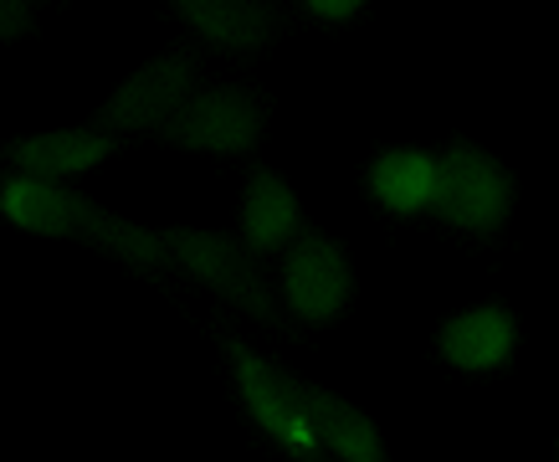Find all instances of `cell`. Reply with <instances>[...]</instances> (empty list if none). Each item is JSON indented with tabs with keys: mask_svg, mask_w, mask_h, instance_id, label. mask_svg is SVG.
I'll return each instance as SVG.
<instances>
[{
	"mask_svg": "<svg viewBox=\"0 0 559 462\" xmlns=\"http://www.w3.org/2000/svg\"><path fill=\"white\" fill-rule=\"evenodd\" d=\"M441 355L462 365V370H492L513 355L519 344V329H513V313L498 304H483V308H467L457 313L452 324L441 329Z\"/></svg>",
	"mask_w": 559,
	"mask_h": 462,
	"instance_id": "cell-11",
	"label": "cell"
},
{
	"mask_svg": "<svg viewBox=\"0 0 559 462\" xmlns=\"http://www.w3.org/2000/svg\"><path fill=\"white\" fill-rule=\"evenodd\" d=\"M159 237L170 247L175 268H186L190 277H201L205 288H216L226 304H237L241 313H252L257 324L288 329L283 313H277V298H272L267 277L257 268V257L247 252V241L226 237V232H195V226H170V232H159Z\"/></svg>",
	"mask_w": 559,
	"mask_h": 462,
	"instance_id": "cell-1",
	"label": "cell"
},
{
	"mask_svg": "<svg viewBox=\"0 0 559 462\" xmlns=\"http://www.w3.org/2000/svg\"><path fill=\"white\" fill-rule=\"evenodd\" d=\"M119 150L108 134L98 129H57V134H32V139H16L5 144L11 165L21 175H36V180H62V175H78V170H93L98 159Z\"/></svg>",
	"mask_w": 559,
	"mask_h": 462,
	"instance_id": "cell-10",
	"label": "cell"
},
{
	"mask_svg": "<svg viewBox=\"0 0 559 462\" xmlns=\"http://www.w3.org/2000/svg\"><path fill=\"white\" fill-rule=\"evenodd\" d=\"M68 211H72V237H87L93 247L114 252L129 268H144V273H170L175 268V257L159 232H144L139 222H123V216L103 211L98 201H87L78 190H68Z\"/></svg>",
	"mask_w": 559,
	"mask_h": 462,
	"instance_id": "cell-8",
	"label": "cell"
},
{
	"mask_svg": "<svg viewBox=\"0 0 559 462\" xmlns=\"http://www.w3.org/2000/svg\"><path fill=\"white\" fill-rule=\"evenodd\" d=\"M308 5H313L323 21H344V16H355L365 0H308Z\"/></svg>",
	"mask_w": 559,
	"mask_h": 462,
	"instance_id": "cell-16",
	"label": "cell"
},
{
	"mask_svg": "<svg viewBox=\"0 0 559 462\" xmlns=\"http://www.w3.org/2000/svg\"><path fill=\"white\" fill-rule=\"evenodd\" d=\"M170 5L221 51H257L283 32L277 0H170Z\"/></svg>",
	"mask_w": 559,
	"mask_h": 462,
	"instance_id": "cell-7",
	"label": "cell"
},
{
	"mask_svg": "<svg viewBox=\"0 0 559 462\" xmlns=\"http://www.w3.org/2000/svg\"><path fill=\"white\" fill-rule=\"evenodd\" d=\"M267 123V98L252 87L221 83L190 93L170 119L159 123V134L180 144V150H211V154H247L257 150Z\"/></svg>",
	"mask_w": 559,
	"mask_h": 462,
	"instance_id": "cell-3",
	"label": "cell"
},
{
	"mask_svg": "<svg viewBox=\"0 0 559 462\" xmlns=\"http://www.w3.org/2000/svg\"><path fill=\"white\" fill-rule=\"evenodd\" d=\"M283 293H288V308L308 324H329L344 304H349V293H355V273H349V262L334 241L323 237V232H298L288 252V268H283Z\"/></svg>",
	"mask_w": 559,
	"mask_h": 462,
	"instance_id": "cell-6",
	"label": "cell"
},
{
	"mask_svg": "<svg viewBox=\"0 0 559 462\" xmlns=\"http://www.w3.org/2000/svg\"><path fill=\"white\" fill-rule=\"evenodd\" d=\"M36 21H32V5L26 0H0V42H11V36H26Z\"/></svg>",
	"mask_w": 559,
	"mask_h": 462,
	"instance_id": "cell-15",
	"label": "cell"
},
{
	"mask_svg": "<svg viewBox=\"0 0 559 462\" xmlns=\"http://www.w3.org/2000/svg\"><path fill=\"white\" fill-rule=\"evenodd\" d=\"M509 205H513V175L503 170L488 150L457 139V144L437 159L431 201H426L431 216L462 226V232H477V237H492L498 226L509 222Z\"/></svg>",
	"mask_w": 559,
	"mask_h": 462,
	"instance_id": "cell-2",
	"label": "cell"
},
{
	"mask_svg": "<svg viewBox=\"0 0 559 462\" xmlns=\"http://www.w3.org/2000/svg\"><path fill=\"white\" fill-rule=\"evenodd\" d=\"M195 83H201V51L195 47L165 51V57L144 62L114 98L103 103L98 114H93V123H98V134H139V129H159V123L170 119L175 108L195 93Z\"/></svg>",
	"mask_w": 559,
	"mask_h": 462,
	"instance_id": "cell-4",
	"label": "cell"
},
{
	"mask_svg": "<svg viewBox=\"0 0 559 462\" xmlns=\"http://www.w3.org/2000/svg\"><path fill=\"white\" fill-rule=\"evenodd\" d=\"M241 232H247V252H283L298 232H304V211L293 201V190L272 170L257 165L252 186H247V211H241Z\"/></svg>",
	"mask_w": 559,
	"mask_h": 462,
	"instance_id": "cell-12",
	"label": "cell"
},
{
	"mask_svg": "<svg viewBox=\"0 0 559 462\" xmlns=\"http://www.w3.org/2000/svg\"><path fill=\"white\" fill-rule=\"evenodd\" d=\"M298 406H304L313 437L329 452H340L344 462H385V442H380L374 422L359 406L340 401V395L323 391V386H308V380H298Z\"/></svg>",
	"mask_w": 559,
	"mask_h": 462,
	"instance_id": "cell-9",
	"label": "cell"
},
{
	"mask_svg": "<svg viewBox=\"0 0 559 462\" xmlns=\"http://www.w3.org/2000/svg\"><path fill=\"white\" fill-rule=\"evenodd\" d=\"M221 344H226V355L237 365V386L247 395V411L257 416V427H267V437H277L298 462H323V442L313 437L304 406H298V376L267 365L231 334H221Z\"/></svg>",
	"mask_w": 559,
	"mask_h": 462,
	"instance_id": "cell-5",
	"label": "cell"
},
{
	"mask_svg": "<svg viewBox=\"0 0 559 462\" xmlns=\"http://www.w3.org/2000/svg\"><path fill=\"white\" fill-rule=\"evenodd\" d=\"M0 211L36 237H72L68 190H57V180H36V175L0 180Z\"/></svg>",
	"mask_w": 559,
	"mask_h": 462,
	"instance_id": "cell-13",
	"label": "cell"
},
{
	"mask_svg": "<svg viewBox=\"0 0 559 462\" xmlns=\"http://www.w3.org/2000/svg\"><path fill=\"white\" fill-rule=\"evenodd\" d=\"M431 175H437V159L421 150H385L380 159L370 165V190L374 201H385L390 211H426L431 201Z\"/></svg>",
	"mask_w": 559,
	"mask_h": 462,
	"instance_id": "cell-14",
	"label": "cell"
}]
</instances>
